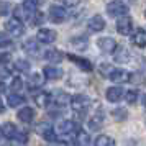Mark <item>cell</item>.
<instances>
[{
  "mask_svg": "<svg viewBox=\"0 0 146 146\" xmlns=\"http://www.w3.org/2000/svg\"><path fill=\"white\" fill-rule=\"evenodd\" d=\"M107 13L110 17H125V13H128V5L123 3V2H110L107 3Z\"/></svg>",
  "mask_w": 146,
  "mask_h": 146,
  "instance_id": "cell-1",
  "label": "cell"
},
{
  "mask_svg": "<svg viewBox=\"0 0 146 146\" xmlns=\"http://www.w3.org/2000/svg\"><path fill=\"white\" fill-rule=\"evenodd\" d=\"M5 28H7V31L12 35L13 38H18V36H21V35L25 33V27H23L21 20H20V18H15V17L7 21Z\"/></svg>",
  "mask_w": 146,
  "mask_h": 146,
  "instance_id": "cell-2",
  "label": "cell"
},
{
  "mask_svg": "<svg viewBox=\"0 0 146 146\" xmlns=\"http://www.w3.org/2000/svg\"><path fill=\"white\" fill-rule=\"evenodd\" d=\"M135 30V21H133L131 17H120L118 21H117V31L120 35H130Z\"/></svg>",
  "mask_w": 146,
  "mask_h": 146,
  "instance_id": "cell-3",
  "label": "cell"
},
{
  "mask_svg": "<svg viewBox=\"0 0 146 146\" xmlns=\"http://www.w3.org/2000/svg\"><path fill=\"white\" fill-rule=\"evenodd\" d=\"M71 104H72V108L76 110V112L86 113L87 108H89V105H90V99H89L87 95L79 94V95H76V97H72V99H71Z\"/></svg>",
  "mask_w": 146,
  "mask_h": 146,
  "instance_id": "cell-4",
  "label": "cell"
},
{
  "mask_svg": "<svg viewBox=\"0 0 146 146\" xmlns=\"http://www.w3.org/2000/svg\"><path fill=\"white\" fill-rule=\"evenodd\" d=\"M67 17V10L62 5H51L49 7V20L53 23H62Z\"/></svg>",
  "mask_w": 146,
  "mask_h": 146,
  "instance_id": "cell-5",
  "label": "cell"
},
{
  "mask_svg": "<svg viewBox=\"0 0 146 146\" xmlns=\"http://www.w3.org/2000/svg\"><path fill=\"white\" fill-rule=\"evenodd\" d=\"M56 38H58V33L54 30H49V28H41V30H38V33H36V41L38 43H44V44L54 43Z\"/></svg>",
  "mask_w": 146,
  "mask_h": 146,
  "instance_id": "cell-6",
  "label": "cell"
},
{
  "mask_svg": "<svg viewBox=\"0 0 146 146\" xmlns=\"http://www.w3.org/2000/svg\"><path fill=\"white\" fill-rule=\"evenodd\" d=\"M58 131L59 133H79L80 131V125L77 121H74V120H64V121H61L59 125H58Z\"/></svg>",
  "mask_w": 146,
  "mask_h": 146,
  "instance_id": "cell-7",
  "label": "cell"
},
{
  "mask_svg": "<svg viewBox=\"0 0 146 146\" xmlns=\"http://www.w3.org/2000/svg\"><path fill=\"white\" fill-rule=\"evenodd\" d=\"M67 59L72 61L74 64H77V67L82 69V71H86V72H90L94 69L92 64H90V61L86 59V58H80V56H76V54H67Z\"/></svg>",
  "mask_w": 146,
  "mask_h": 146,
  "instance_id": "cell-8",
  "label": "cell"
},
{
  "mask_svg": "<svg viewBox=\"0 0 146 146\" xmlns=\"http://www.w3.org/2000/svg\"><path fill=\"white\" fill-rule=\"evenodd\" d=\"M97 46L104 51V53H113L115 48H117V41L110 38V36H105V38H100L97 41Z\"/></svg>",
  "mask_w": 146,
  "mask_h": 146,
  "instance_id": "cell-9",
  "label": "cell"
},
{
  "mask_svg": "<svg viewBox=\"0 0 146 146\" xmlns=\"http://www.w3.org/2000/svg\"><path fill=\"white\" fill-rule=\"evenodd\" d=\"M43 74H44V77L49 80H58L62 77V69L58 66H46L43 69Z\"/></svg>",
  "mask_w": 146,
  "mask_h": 146,
  "instance_id": "cell-10",
  "label": "cell"
},
{
  "mask_svg": "<svg viewBox=\"0 0 146 146\" xmlns=\"http://www.w3.org/2000/svg\"><path fill=\"white\" fill-rule=\"evenodd\" d=\"M123 94H125V90L121 89V87H108L105 92V97L108 102H118L121 97H123Z\"/></svg>",
  "mask_w": 146,
  "mask_h": 146,
  "instance_id": "cell-11",
  "label": "cell"
},
{
  "mask_svg": "<svg viewBox=\"0 0 146 146\" xmlns=\"http://www.w3.org/2000/svg\"><path fill=\"white\" fill-rule=\"evenodd\" d=\"M108 79L113 82H126V80H130V72H126L125 69H113L108 74Z\"/></svg>",
  "mask_w": 146,
  "mask_h": 146,
  "instance_id": "cell-12",
  "label": "cell"
},
{
  "mask_svg": "<svg viewBox=\"0 0 146 146\" xmlns=\"http://www.w3.org/2000/svg\"><path fill=\"white\" fill-rule=\"evenodd\" d=\"M17 117H18L23 123H31L33 118H35V110H33V108H30V107H23V108L18 110Z\"/></svg>",
  "mask_w": 146,
  "mask_h": 146,
  "instance_id": "cell-13",
  "label": "cell"
},
{
  "mask_svg": "<svg viewBox=\"0 0 146 146\" xmlns=\"http://www.w3.org/2000/svg\"><path fill=\"white\" fill-rule=\"evenodd\" d=\"M44 59L53 62V64H59L61 61L64 59V54L58 49H48V51H44Z\"/></svg>",
  "mask_w": 146,
  "mask_h": 146,
  "instance_id": "cell-14",
  "label": "cell"
},
{
  "mask_svg": "<svg viewBox=\"0 0 146 146\" xmlns=\"http://www.w3.org/2000/svg\"><path fill=\"white\" fill-rule=\"evenodd\" d=\"M89 28L92 30V31H102L104 28H105V20H104V17H100V15H95L92 17L90 20H89Z\"/></svg>",
  "mask_w": 146,
  "mask_h": 146,
  "instance_id": "cell-15",
  "label": "cell"
},
{
  "mask_svg": "<svg viewBox=\"0 0 146 146\" xmlns=\"http://www.w3.org/2000/svg\"><path fill=\"white\" fill-rule=\"evenodd\" d=\"M115 51L117 53H113V58H115V62H121V64H125V62H128L130 61V53L126 51L123 46H117L115 48Z\"/></svg>",
  "mask_w": 146,
  "mask_h": 146,
  "instance_id": "cell-16",
  "label": "cell"
},
{
  "mask_svg": "<svg viewBox=\"0 0 146 146\" xmlns=\"http://www.w3.org/2000/svg\"><path fill=\"white\" fill-rule=\"evenodd\" d=\"M54 104L59 107H66L71 104V97H69V94L67 92H62V90H58V92L54 94Z\"/></svg>",
  "mask_w": 146,
  "mask_h": 146,
  "instance_id": "cell-17",
  "label": "cell"
},
{
  "mask_svg": "<svg viewBox=\"0 0 146 146\" xmlns=\"http://www.w3.org/2000/svg\"><path fill=\"white\" fill-rule=\"evenodd\" d=\"M131 41H133V44L135 46H138V48H145L146 44V31L145 30H136L135 31V35L131 36Z\"/></svg>",
  "mask_w": 146,
  "mask_h": 146,
  "instance_id": "cell-18",
  "label": "cell"
},
{
  "mask_svg": "<svg viewBox=\"0 0 146 146\" xmlns=\"http://www.w3.org/2000/svg\"><path fill=\"white\" fill-rule=\"evenodd\" d=\"M0 128H2V135L8 139H15L17 133H18V128H17V125H13V123H5V125L0 126Z\"/></svg>",
  "mask_w": 146,
  "mask_h": 146,
  "instance_id": "cell-19",
  "label": "cell"
},
{
  "mask_svg": "<svg viewBox=\"0 0 146 146\" xmlns=\"http://www.w3.org/2000/svg\"><path fill=\"white\" fill-rule=\"evenodd\" d=\"M21 10H25L27 18L30 20V18H31V15H33L35 12H38V2H36V0H27V2L21 5Z\"/></svg>",
  "mask_w": 146,
  "mask_h": 146,
  "instance_id": "cell-20",
  "label": "cell"
},
{
  "mask_svg": "<svg viewBox=\"0 0 146 146\" xmlns=\"http://www.w3.org/2000/svg\"><path fill=\"white\" fill-rule=\"evenodd\" d=\"M25 97L23 95H20V94H10L8 95V99H7V104L8 107H12V108H17V107H20L25 104Z\"/></svg>",
  "mask_w": 146,
  "mask_h": 146,
  "instance_id": "cell-21",
  "label": "cell"
},
{
  "mask_svg": "<svg viewBox=\"0 0 146 146\" xmlns=\"http://www.w3.org/2000/svg\"><path fill=\"white\" fill-rule=\"evenodd\" d=\"M49 102H51V95L48 92H38L35 95V104L40 107H48L49 105Z\"/></svg>",
  "mask_w": 146,
  "mask_h": 146,
  "instance_id": "cell-22",
  "label": "cell"
},
{
  "mask_svg": "<svg viewBox=\"0 0 146 146\" xmlns=\"http://www.w3.org/2000/svg\"><path fill=\"white\" fill-rule=\"evenodd\" d=\"M95 146H115V139L107 135H100L95 138Z\"/></svg>",
  "mask_w": 146,
  "mask_h": 146,
  "instance_id": "cell-23",
  "label": "cell"
},
{
  "mask_svg": "<svg viewBox=\"0 0 146 146\" xmlns=\"http://www.w3.org/2000/svg\"><path fill=\"white\" fill-rule=\"evenodd\" d=\"M23 49L27 51V53H31V54H36L40 51V43L35 40H30V41H25L23 43Z\"/></svg>",
  "mask_w": 146,
  "mask_h": 146,
  "instance_id": "cell-24",
  "label": "cell"
},
{
  "mask_svg": "<svg viewBox=\"0 0 146 146\" xmlns=\"http://www.w3.org/2000/svg\"><path fill=\"white\" fill-rule=\"evenodd\" d=\"M43 86V77H41L40 74H33L31 76V79L28 82V89L30 90H33V89H38V87Z\"/></svg>",
  "mask_w": 146,
  "mask_h": 146,
  "instance_id": "cell-25",
  "label": "cell"
},
{
  "mask_svg": "<svg viewBox=\"0 0 146 146\" xmlns=\"http://www.w3.org/2000/svg\"><path fill=\"white\" fill-rule=\"evenodd\" d=\"M112 117L117 121H123L128 118V112H126V108H115V110H112Z\"/></svg>",
  "mask_w": 146,
  "mask_h": 146,
  "instance_id": "cell-26",
  "label": "cell"
},
{
  "mask_svg": "<svg viewBox=\"0 0 146 146\" xmlns=\"http://www.w3.org/2000/svg\"><path fill=\"white\" fill-rule=\"evenodd\" d=\"M41 135H43V138L46 139V141H49V143H53V141H56V131H54L53 128H49V126H46L43 131H40Z\"/></svg>",
  "mask_w": 146,
  "mask_h": 146,
  "instance_id": "cell-27",
  "label": "cell"
},
{
  "mask_svg": "<svg viewBox=\"0 0 146 146\" xmlns=\"http://www.w3.org/2000/svg\"><path fill=\"white\" fill-rule=\"evenodd\" d=\"M102 126H104V118L102 117H94L89 121V128L90 130H100Z\"/></svg>",
  "mask_w": 146,
  "mask_h": 146,
  "instance_id": "cell-28",
  "label": "cell"
},
{
  "mask_svg": "<svg viewBox=\"0 0 146 146\" xmlns=\"http://www.w3.org/2000/svg\"><path fill=\"white\" fill-rule=\"evenodd\" d=\"M15 69L17 71H21V72H28L30 71V62L25 59H17L15 61Z\"/></svg>",
  "mask_w": 146,
  "mask_h": 146,
  "instance_id": "cell-29",
  "label": "cell"
},
{
  "mask_svg": "<svg viewBox=\"0 0 146 146\" xmlns=\"http://www.w3.org/2000/svg\"><path fill=\"white\" fill-rule=\"evenodd\" d=\"M138 90L135 89V90H125V94H123V97L126 99V102L128 104H135L136 100H138Z\"/></svg>",
  "mask_w": 146,
  "mask_h": 146,
  "instance_id": "cell-30",
  "label": "cell"
},
{
  "mask_svg": "<svg viewBox=\"0 0 146 146\" xmlns=\"http://www.w3.org/2000/svg\"><path fill=\"white\" fill-rule=\"evenodd\" d=\"M89 141H90V136H89L86 131H79V133H77V139H76V143H77L79 146L89 145Z\"/></svg>",
  "mask_w": 146,
  "mask_h": 146,
  "instance_id": "cell-31",
  "label": "cell"
},
{
  "mask_svg": "<svg viewBox=\"0 0 146 146\" xmlns=\"http://www.w3.org/2000/svg\"><path fill=\"white\" fill-rule=\"evenodd\" d=\"M23 87V80L20 79V77H15L13 80H12V84H10V89H12V92H20V89Z\"/></svg>",
  "mask_w": 146,
  "mask_h": 146,
  "instance_id": "cell-32",
  "label": "cell"
},
{
  "mask_svg": "<svg viewBox=\"0 0 146 146\" xmlns=\"http://www.w3.org/2000/svg\"><path fill=\"white\" fill-rule=\"evenodd\" d=\"M10 44H12V40H10L3 31H0V48H7V46H10Z\"/></svg>",
  "mask_w": 146,
  "mask_h": 146,
  "instance_id": "cell-33",
  "label": "cell"
},
{
  "mask_svg": "<svg viewBox=\"0 0 146 146\" xmlns=\"http://www.w3.org/2000/svg\"><path fill=\"white\" fill-rule=\"evenodd\" d=\"M15 139H17V143H21V145H25V143L28 141V133H27V131H20V130H18V133H17Z\"/></svg>",
  "mask_w": 146,
  "mask_h": 146,
  "instance_id": "cell-34",
  "label": "cell"
},
{
  "mask_svg": "<svg viewBox=\"0 0 146 146\" xmlns=\"http://www.w3.org/2000/svg\"><path fill=\"white\" fill-rule=\"evenodd\" d=\"M71 43H72L74 46H77V48H86L87 46V40L86 38H72Z\"/></svg>",
  "mask_w": 146,
  "mask_h": 146,
  "instance_id": "cell-35",
  "label": "cell"
},
{
  "mask_svg": "<svg viewBox=\"0 0 146 146\" xmlns=\"http://www.w3.org/2000/svg\"><path fill=\"white\" fill-rule=\"evenodd\" d=\"M99 71L104 74V76H107V77H108V74L112 72L113 69L110 67V64H100V66H99Z\"/></svg>",
  "mask_w": 146,
  "mask_h": 146,
  "instance_id": "cell-36",
  "label": "cell"
},
{
  "mask_svg": "<svg viewBox=\"0 0 146 146\" xmlns=\"http://www.w3.org/2000/svg\"><path fill=\"white\" fill-rule=\"evenodd\" d=\"M8 76H10V71L3 64H0V79H7Z\"/></svg>",
  "mask_w": 146,
  "mask_h": 146,
  "instance_id": "cell-37",
  "label": "cell"
},
{
  "mask_svg": "<svg viewBox=\"0 0 146 146\" xmlns=\"http://www.w3.org/2000/svg\"><path fill=\"white\" fill-rule=\"evenodd\" d=\"M12 59V56H10V53H3V54H0V62H8V61Z\"/></svg>",
  "mask_w": 146,
  "mask_h": 146,
  "instance_id": "cell-38",
  "label": "cell"
},
{
  "mask_svg": "<svg viewBox=\"0 0 146 146\" xmlns=\"http://www.w3.org/2000/svg\"><path fill=\"white\" fill-rule=\"evenodd\" d=\"M8 3H0V15H7Z\"/></svg>",
  "mask_w": 146,
  "mask_h": 146,
  "instance_id": "cell-39",
  "label": "cell"
},
{
  "mask_svg": "<svg viewBox=\"0 0 146 146\" xmlns=\"http://www.w3.org/2000/svg\"><path fill=\"white\" fill-rule=\"evenodd\" d=\"M7 90V86H5V82L3 80H0V94H3Z\"/></svg>",
  "mask_w": 146,
  "mask_h": 146,
  "instance_id": "cell-40",
  "label": "cell"
},
{
  "mask_svg": "<svg viewBox=\"0 0 146 146\" xmlns=\"http://www.w3.org/2000/svg\"><path fill=\"white\" fill-rule=\"evenodd\" d=\"M66 5H69V7H76V5H79V2H64Z\"/></svg>",
  "mask_w": 146,
  "mask_h": 146,
  "instance_id": "cell-41",
  "label": "cell"
},
{
  "mask_svg": "<svg viewBox=\"0 0 146 146\" xmlns=\"http://www.w3.org/2000/svg\"><path fill=\"white\" fill-rule=\"evenodd\" d=\"M3 112V102H2V100H0V113Z\"/></svg>",
  "mask_w": 146,
  "mask_h": 146,
  "instance_id": "cell-42",
  "label": "cell"
},
{
  "mask_svg": "<svg viewBox=\"0 0 146 146\" xmlns=\"http://www.w3.org/2000/svg\"><path fill=\"white\" fill-rule=\"evenodd\" d=\"M2 136H3V135H2V128H0V139H2Z\"/></svg>",
  "mask_w": 146,
  "mask_h": 146,
  "instance_id": "cell-43",
  "label": "cell"
},
{
  "mask_svg": "<svg viewBox=\"0 0 146 146\" xmlns=\"http://www.w3.org/2000/svg\"><path fill=\"white\" fill-rule=\"evenodd\" d=\"M3 146H12V145H3Z\"/></svg>",
  "mask_w": 146,
  "mask_h": 146,
  "instance_id": "cell-44",
  "label": "cell"
}]
</instances>
